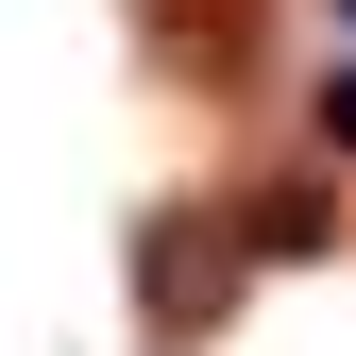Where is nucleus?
<instances>
[{"label":"nucleus","instance_id":"1","mask_svg":"<svg viewBox=\"0 0 356 356\" xmlns=\"http://www.w3.org/2000/svg\"><path fill=\"white\" fill-rule=\"evenodd\" d=\"M238 272H254V238H238V220H220V204H170L153 238H136V305H153V339H220Z\"/></svg>","mask_w":356,"mask_h":356},{"label":"nucleus","instance_id":"2","mask_svg":"<svg viewBox=\"0 0 356 356\" xmlns=\"http://www.w3.org/2000/svg\"><path fill=\"white\" fill-rule=\"evenodd\" d=\"M323 220H339V204L305 187V170H272V204H238V238H254V254H305V238H323Z\"/></svg>","mask_w":356,"mask_h":356}]
</instances>
